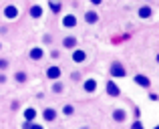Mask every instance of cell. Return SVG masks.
I'll use <instances>...</instances> for the list:
<instances>
[{
  "label": "cell",
  "instance_id": "26",
  "mask_svg": "<svg viewBox=\"0 0 159 129\" xmlns=\"http://www.w3.org/2000/svg\"><path fill=\"white\" fill-rule=\"evenodd\" d=\"M153 129H159V125H155V127H153Z\"/></svg>",
  "mask_w": 159,
  "mask_h": 129
},
{
  "label": "cell",
  "instance_id": "10",
  "mask_svg": "<svg viewBox=\"0 0 159 129\" xmlns=\"http://www.w3.org/2000/svg\"><path fill=\"white\" fill-rule=\"evenodd\" d=\"M47 77L52 79V81H57V79L61 77V69H58V67H48L47 69Z\"/></svg>",
  "mask_w": 159,
  "mask_h": 129
},
{
  "label": "cell",
  "instance_id": "11",
  "mask_svg": "<svg viewBox=\"0 0 159 129\" xmlns=\"http://www.w3.org/2000/svg\"><path fill=\"white\" fill-rule=\"evenodd\" d=\"M85 22H89V24H97V22H99V14H97L95 10H89V12L85 14Z\"/></svg>",
  "mask_w": 159,
  "mask_h": 129
},
{
  "label": "cell",
  "instance_id": "18",
  "mask_svg": "<svg viewBox=\"0 0 159 129\" xmlns=\"http://www.w3.org/2000/svg\"><path fill=\"white\" fill-rule=\"evenodd\" d=\"M131 129H145V125H143V123L139 121V119H135V121L131 123Z\"/></svg>",
  "mask_w": 159,
  "mask_h": 129
},
{
  "label": "cell",
  "instance_id": "20",
  "mask_svg": "<svg viewBox=\"0 0 159 129\" xmlns=\"http://www.w3.org/2000/svg\"><path fill=\"white\" fill-rule=\"evenodd\" d=\"M8 67V61L6 59H0V69H6Z\"/></svg>",
  "mask_w": 159,
  "mask_h": 129
},
{
  "label": "cell",
  "instance_id": "21",
  "mask_svg": "<svg viewBox=\"0 0 159 129\" xmlns=\"http://www.w3.org/2000/svg\"><path fill=\"white\" fill-rule=\"evenodd\" d=\"M149 99H151V101H159V95L157 93H149Z\"/></svg>",
  "mask_w": 159,
  "mask_h": 129
},
{
  "label": "cell",
  "instance_id": "15",
  "mask_svg": "<svg viewBox=\"0 0 159 129\" xmlns=\"http://www.w3.org/2000/svg\"><path fill=\"white\" fill-rule=\"evenodd\" d=\"M40 14H43V8H40V6H32L30 8V16H32V18H39Z\"/></svg>",
  "mask_w": 159,
  "mask_h": 129
},
{
  "label": "cell",
  "instance_id": "8",
  "mask_svg": "<svg viewBox=\"0 0 159 129\" xmlns=\"http://www.w3.org/2000/svg\"><path fill=\"white\" fill-rule=\"evenodd\" d=\"M4 16H6L8 20L16 18V16H18V8H16V6H12V4H10V6H6V8H4Z\"/></svg>",
  "mask_w": 159,
  "mask_h": 129
},
{
  "label": "cell",
  "instance_id": "7",
  "mask_svg": "<svg viewBox=\"0 0 159 129\" xmlns=\"http://www.w3.org/2000/svg\"><path fill=\"white\" fill-rule=\"evenodd\" d=\"M73 61L75 63H85L87 61V53L83 51V48H75L73 51Z\"/></svg>",
  "mask_w": 159,
  "mask_h": 129
},
{
  "label": "cell",
  "instance_id": "13",
  "mask_svg": "<svg viewBox=\"0 0 159 129\" xmlns=\"http://www.w3.org/2000/svg\"><path fill=\"white\" fill-rule=\"evenodd\" d=\"M44 119H47V121H54V119H57V111H54L52 107L44 109Z\"/></svg>",
  "mask_w": 159,
  "mask_h": 129
},
{
  "label": "cell",
  "instance_id": "14",
  "mask_svg": "<svg viewBox=\"0 0 159 129\" xmlns=\"http://www.w3.org/2000/svg\"><path fill=\"white\" fill-rule=\"evenodd\" d=\"M30 59H34V61H39V59H43V48H32L30 51Z\"/></svg>",
  "mask_w": 159,
  "mask_h": 129
},
{
  "label": "cell",
  "instance_id": "1",
  "mask_svg": "<svg viewBox=\"0 0 159 129\" xmlns=\"http://www.w3.org/2000/svg\"><path fill=\"white\" fill-rule=\"evenodd\" d=\"M109 73H111L113 79H123V77H127V69H125V65L119 63V61L111 63V67H109Z\"/></svg>",
  "mask_w": 159,
  "mask_h": 129
},
{
  "label": "cell",
  "instance_id": "16",
  "mask_svg": "<svg viewBox=\"0 0 159 129\" xmlns=\"http://www.w3.org/2000/svg\"><path fill=\"white\" fill-rule=\"evenodd\" d=\"M24 117H26V121H32V119L36 117V111L34 109H26L24 111Z\"/></svg>",
  "mask_w": 159,
  "mask_h": 129
},
{
  "label": "cell",
  "instance_id": "23",
  "mask_svg": "<svg viewBox=\"0 0 159 129\" xmlns=\"http://www.w3.org/2000/svg\"><path fill=\"white\" fill-rule=\"evenodd\" d=\"M28 129H43V125H34V123H32V125L28 127Z\"/></svg>",
  "mask_w": 159,
  "mask_h": 129
},
{
  "label": "cell",
  "instance_id": "3",
  "mask_svg": "<svg viewBox=\"0 0 159 129\" xmlns=\"http://www.w3.org/2000/svg\"><path fill=\"white\" fill-rule=\"evenodd\" d=\"M153 14H155V12H153V8L149 6V4H143V6L137 8V16H139V18H143V20L153 18Z\"/></svg>",
  "mask_w": 159,
  "mask_h": 129
},
{
  "label": "cell",
  "instance_id": "25",
  "mask_svg": "<svg viewBox=\"0 0 159 129\" xmlns=\"http://www.w3.org/2000/svg\"><path fill=\"white\" fill-rule=\"evenodd\" d=\"M155 63L159 65V53H157V55H155Z\"/></svg>",
  "mask_w": 159,
  "mask_h": 129
},
{
  "label": "cell",
  "instance_id": "4",
  "mask_svg": "<svg viewBox=\"0 0 159 129\" xmlns=\"http://www.w3.org/2000/svg\"><path fill=\"white\" fill-rule=\"evenodd\" d=\"M105 91H107V95H109V97H119V95H121V89L115 85V81H107Z\"/></svg>",
  "mask_w": 159,
  "mask_h": 129
},
{
  "label": "cell",
  "instance_id": "9",
  "mask_svg": "<svg viewBox=\"0 0 159 129\" xmlns=\"http://www.w3.org/2000/svg\"><path fill=\"white\" fill-rule=\"evenodd\" d=\"M62 26H66V28L77 26V18H75V14H66L65 18H62Z\"/></svg>",
  "mask_w": 159,
  "mask_h": 129
},
{
  "label": "cell",
  "instance_id": "27",
  "mask_svg": "<svg viewBox=\"0 0 159 129\" xmlns=\"http://www.w3.org/2000/svg\"><path fill=\"white\" fill-rule=\"evenodd\" d=\"M145 2H151V0H145Z\"/></svg>",
  "mask_w": 159,
  "mask_h": 129
},
{
  "label": "cell",
  "instance_id": "2",
  "mask_svg": "<svg viewBox=\"0 0 159 129\" xmlns=\"http://www.w3.org/2000/svg\"><path fill=\"white\" fill-rule=\"evenodd\" d=\"M133 81H135V85L137 87H141V89H151V79L147 77V75H143V73H137L135 77H133Z\"/></svg>",
  "mask_w": 159,
  "mask_h": 129
},
{
  "label": "cell",
  "instance_id": "6",
  "mask_svg": "<svg viewBox=\"0 0 159 129\" xmlns=\"http://www.w3.org/2000/svg\"><path fill=\"white\" fill-rule=\"evenodd\" d=\"M83 91H85V93H95V91H97V81H95V79H87V81L83 83Z\"/></svg>",
  "mask_w": 159,
  "mask_h": 129
},
{
  "label": "cell",
  "instance_id": "17",
  "mask_svg": "<svg viewBox=\"0 0 159 129\" xmlns=\"http://www.w3.org/2000/svg\"><path fill=\"white\" fill-rule=\"evenodd\" d=\"M62 113H65V115H73L75 113V107L73 105H65V107H62Z\"/></svg>",
  "mask_w": 159,
  "mask_h": 129
},
{
  "label": "cell",
  "instance_id": "12",
  "mask_svg": "<svg viewBox=\"0 0 159 129\" xmlns=\"http://www.w3.org/2000/svg\"><path fill=\"white\" fill-rule=\"evenodd\" d=\"M62 47L65 48H73L75 51V48H77V39H75V36H66V39L62 40Z\"/></svg>",
  "mask_w": 159,
  "mask_h": 129
},
{
  "label": "cell",
  "instance_id": "24",
  "mask_svg": "<svg viewBox=\"0 0 159 129\" xmlns=\"http://www.w3.org/2000/svg\"><path fill=\"white\" fill-rule=\"evenodd\" d=\"M91 2H93V4H95V6H97V4H101V2H103V0H91Z\"/></svg>",
  "mask_w": 159,
  "mask_h": 129
},
{
  "label": "cell",
  "instance_id": "5",
  "mask_svg": "<svg viewBox=\"0 0 159 129\" xmlns=\"http://www.w3.org/2000/svg\"><path fill=\"white\" fill-rule=\"evenodd\" d=\"M125 119H127V111L121 109V107H117V109L113 111V121L115 123H123Z\"/></svg>",
  "mask_w": 159,
  "mask_h": 129
},
{
  "label": "cell",
  "instance_id": "19",
  "mask_svg": "<svg viewBox=\"0 0 159 129\" xmlns=\"http://www.w3.org/2000/svg\"><path fill=\"white\" fill-rule=\"evenodd\" d=\"M16 81L24 83V81H26V73H16Z\"/></svg>",
  "mask_w": 159,
  "mask_h": 129
},
{
  "label": "cell",
  "instance_id": "22",
  "mask_svg": "<svg viewBox=\"0 0 159 129\" xmlns=\"http://www.w3.org/2000/svg\"><path fill=\"white\" fill-rule=\"evenodd\" d=\"M54 91H62V83H57V85H54Z\"/></svg>",
  "mask_w": 159,
  "mask_h": 129
}]
</instances>
